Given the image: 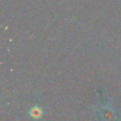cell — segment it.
<instances>
[{
    "label": "cell",
    "instance_id": "obj_1",
    "mask_svg": "<svg viewBox=\"0 0 121 121\" xmlns=\"http://www.w3.org/2000/svg\"><path fill=\"white\" fill-rule=\"evenodd\" d=\"M30 116H31L33 118L37 119V118H39L41 117V116H42V111H41V109H40V108L35 106V107L33 108L30 110Z\"/></svg>",
    "mask_w": 121,
    "mask_h": 121
}]
</instances>
